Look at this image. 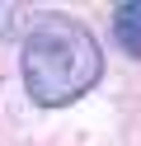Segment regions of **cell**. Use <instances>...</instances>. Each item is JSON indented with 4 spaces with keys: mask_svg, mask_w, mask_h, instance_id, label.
<instances>
[{
    "mask_svg": "<svg viewBox=\"0 0 141 146\" xmlns=\"http://www.w3.org/2000/svg\"><path fill=\"white\" fill-rule=\"evenodd\" d=\"M24 90L42 108H66L89 94L103 76V47L80 19L71 14H42L24 33Z\"/></svg>",
    "mask_w": 141,
    "mask_h": 146,
    "instance_id": "6da1fadb",
    "label": "cell"
},
{
    "mask_svg": "<svg viewBox=\"0 0 141 146\" xmlns=\"http://www.w3.org/2000/svg\"><path fill=\"white\" fill-rule=\"evenodd\" d=\"M113 38L127 57L141 61V0H127V5H113Z\"/></svg>",
    "mask_w": 141,
    "mask_h": 146,
    "instance_id": "7a4b0ae2",
    "label": "cell"
}]
</instances>
